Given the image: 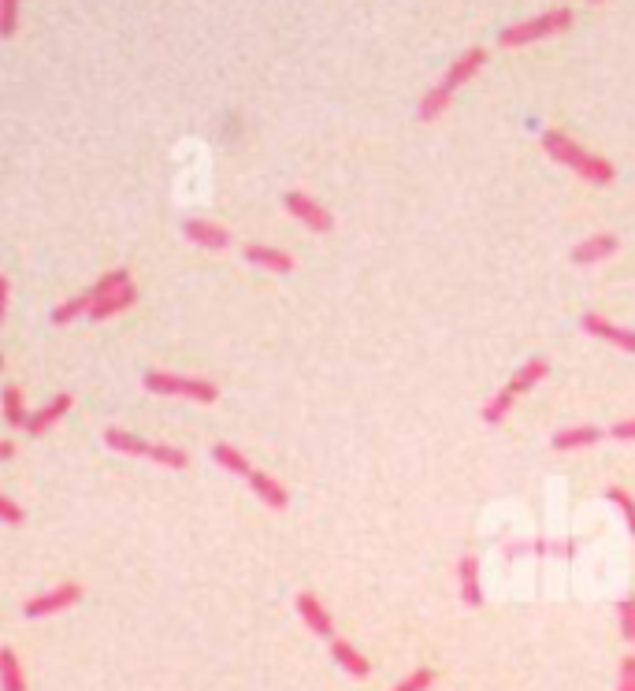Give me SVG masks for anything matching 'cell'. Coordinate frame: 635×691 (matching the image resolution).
Instances as JSON below:
<instances>
[{"label":"cell","instance_id":"e575fe53","mask_svg":"<svg viewBox=\"0 0 635 691\" xmlns=\"http://www.w3.org/2000/svg\"><path fill=\"white\" fill-rule=\"evenodd\" d=\"M0 372H4V357H0Z\"/></svg>","mask_w":635,"mask_h":691},{"label":"cell","instance_id":"ffe728a7","mask_svg":"<svg viewBox=\"0 0 635 691\" xmlns=\"http://www.w3.org/2000/svg\"><path fill=\"white\" fill-rule=\"evenodd\" d=\"M0 691H26V673L12 647H0Z\"/></svg>","mask_w":635,"mask_h":691},{"label":"cell","instance_id":"277c9868","mask_svg":"<svg viewBox=\"0 0 635 691\" xmlns=\"http://www.w3.org/2000/svg\"><path fill=\"white\" fill-rule=\"evenodd\" d=\"M576 12L572 8H546L543 15H532L524 23H513L498 34V45L502 49H520V45H532V41H543V38H554V34H565L572 27Z\"/></svg>","mask_w":635,"mask_h":691},{"label":"cell","instance_id":"7402d4cb","mask_svg":"<svg viewBox=\"0 0 635 691\" xmlns=\"http://www.w3.org/2000/svg\"><path fill=\"white\" fill-rule=\"evenodd\" d=\"M93 309V290H82V294H75L71 301H64V305H56L52 309V324H75L78 316H90Z\"/></svg>","mask_w":635,"mask_h":691},{"label":"cell","instance_id":"f1b7e54d","mask_svg":"<svg viewBox=\"0 0 635 691\" xmlns=\"http://www.w3.org/2000/svg\"><path fill=\"white\" fill-rule=\"evenodd\" d=\"M617 617H621V636L628 639V643H635V599L617 602Z\"/></svg>","mask_w":635,"mask_h":691},{"label":"cell","instance_id":"e0dca14e","mask_svg":"<svg viewBox=\"0 0 635 691\" xmlns=\"http://www.w3.org/2000/svg\"><path fill=\"white\" fill-rule=\"evenodd\" d=\"M134 301H138V287H134V283H127V287H119L116 294H108V298L93 301L90 320H112V316L127 313Z\"/></svg>","mask_w":635,"mask_h":691},{"label":"cell","instance_id":"484cf974","mask_svg":"<svg viewBox=\"0 0 635 691\" xmlns=\"http://www.w3.org/2000/svg\"><path fill=\"white\" fill-rule=\"evenodd\" d=\"M130 283V272L127 268H116V272H104L101 279H97V283H93V301L97 298H108V294H116L119 287H127Z\"/></svg>","mask_w":635,"mask_h":691},{"label":"cell","instance_id":"5bb4252c","mask_svg":"<svg viewBox=\"0 0 635 691\" xmlns=\"http://www.w3.org/2000/svg\"><path fill=\"white\" fill-rule=\"evenodd\" d=\"M242 253H246L249 264H257V268H264V272H275V275L294 272V257L283 253V249H275V246H257V242H253V246H246Z\"/></svg>","mask_w":635,"mask_h":691},{"label":"cell","instance_id":"9a60e30c","mask_svg":"<svg viewBox=\"0 0 635 691\" xmlns=\"http://www.w3.org/2000/svg\"><path fill=\"white\" fill-rule=\"evenodd\" d=\"M249 487H253V495L264 502L268 509H286L290 506V495H286V487L275 476H268V472H249Z\"/></svg>","mask_w":635,"mask_h":691},{"label":"cell","instance_id":"d590c367","mask_svg":"<svg viewBox=\"0 0 635 691\" xmlns=\"http://www.w3.org/2000/svg\"><path fill=\"white\" fill-rule=\"evenodd\" d=\"M591 4H602V0H591Z\"/></svg>","mask_w":635,"mask_h":691},{"label":"cell","instance_id":"8fae6325","mask_svg":"<svg viewBox=\"0 0 635 691\" xmlns=\"http://www.w3.org/2000/svg\"><path fill=\"white\" fill-rule=\"evenodd\" d=\"M613 253H617V238H613V235H591V238H584V242H576L569 257H572V264L587 268V264L610 261Z\"/></svg>","mask_w":635,"mask_h":691},{"label":"cell","instance_id":"8992f818","mask_svg":"<svg viewBox=\"0 0 635 691\" xmlns=\"http://www.w3.org/2000/svg\"><path fill=\"white\" fill-rule=\"evenodd\" d=\"M78 599H82V587L67 580V584H56L52 591H41V595H34V599H26L23 617H30V621L52 617V613H60V610H71Z\"/></svg>","mask_w":635,"mask_h":691},{"label":"cell","instance_id":"3957f363","mask_svg":"<svg viewBox=\"0 0 635 691\" xmlns=\"http://www.w3.org/2000/svg\"><path fill=\"white\" fill-rule=\"evenodd\" d=\"M104 446L116 450V454H130V457H145V461H156L164 469H186L190 465V454L179 450V446L168 443H149V439H138L134 431L123 428H104Z\"/></svg>","mask_w":635,"mask_h":691},{"label":"cell","instance_id":"83f0119b","mask_svg":"<svg viewBox=\"0 0 635 691\" xmlns=\"http://www.w3.org/2000/svg\"><path fill=\"white\" fill-rule=\"evenodd\" d=\"M431 684H435V669H428V665H424V669H413L405 680H398V684H394V691H428Z\"/></svg>","mask_w":635,"mask_h":691},{"label":"cell","instance_id":"ba28073f","mask_svg":"<svg viewBox=\"0 0 635 691\" xmlns=\"http://www.w3.org/2000/svg\"><path fill=\"white\" fill-rule=\"evenodd\" d=\"M580 327H584L587 335H595V339H602V342H610V346H617V350L635 353V327L613 324V320H606V316H598V313H584Z\"/></svg>","mask_w":635,"mask_h":691},{"label":"cell","instance_id":"1f68e13d","mask_svg":"<svg viewBox=\"0 0 635 691\" xmlns=\"http://www.w3.org/2000/svg\"><path fill=\"white\" fill-rule=\"evenodd\" d=\"M606 435H610V439H617V443H635V417L617 420V424H613Z\"/></svg>","mask_w":635,"mask_h":691},{"label":"cell","instance_id":"4dcf8cb0","mask_svg":"<svg viewBox=\"0 0 635 691\" xmlns=\"http://www.w3.org/2000/svg\"><path fill=\"white\" fill-rule=\"evenodd\" d=\"M617 691H635V654L621 658V673H617Z\"/></svg>","mask_w":635,"mask_h":691},{"label":"cell","instance_id":"ac0fdd59","mask_svg":"<svg viewBox=\"0 0 635 691\" xmlns=\"http://www.w3.org/2000/svg\"><path fill=\"white\" fill-rule=\"evenodd\" d=\"M546 376H550V361H546V357H532V361H524V365L513 372V379L506 383V391L524 394V391H532V387H539Z\"/></svg>","mask_w":635,"mask_h":691},{"label":"cell","instance_id":"30bf717a","mask_svg":"<svg viewBox=\"0 0 635 691\" xmlns=\"http://www.w3.org/2000/svg\"><path fill=\"white\" fill-rule=\"evenodd\" d=\"M298 617L309 625V632H316V636H324V639H335V621H331V613L324 610V602L316 599L312 591H301L298 595Z\"/></svg>","mask_w":635,"mask_h":691},{"label":"cell","instance_id":"603a6c76","mask_svg":"<svg viewBox=\"0 0 635 691\" xmlns=\"http://www.w3.org/2000/svg\"><path fill=\"white\" fill-rule=\"evenodd\" d=\"M0 405H4V424L8 428H26V402H23V391L15 387V383H8L4 387V394H0Z\"/></svg>","mask_w":635,"mask_h":691},{"label":"cell","instance_id":"9c48e42d","mask_svg":"<svg viewBox=\"0 0 635 691\" xmlns=\"http://www.w3.org/2000/svg\"><path fill=\"white\" fill-rule=\"evenodd\" d=\"M457 591H461V602L468 610H480L483 606V580H480V558L476 554H465L457 561Z\"/></svg>","mask_w":635,"mask_h":691},{"label":"cell","instance_id":"5b68a950","mask_svg":"<svg viewBox=\"0 0 635 691\" xmlns=\"http://www.w3.org/2000/svg\"><path fill=\"white\" fill-rule=\"evenodd\" d=\"M142 387L149 394H164V398H186V402H201L212 405L220 398V387L208 383V379H194V376H175V372H145Z\"/></svg>","mask_w":635,"mask_h":691},{"label":"cell","instance_id":"7a4b0ae2","mask_svg":"<svg viewBox=\"0 0 635 691\" xmlns=\"http://www.w3.org/2000/svg\"><path fill=\"white\" fill-rule=\"evenodd\" d=\"M543 149L546 157H554L561 164V168L576 171L580 179H587V183L595 186H610L613 179H617V168H613L606 157H595V153H587L584 145H576L569 138V134L561 131H543Z\"/></svg>","mask_w":635,"mask_h":691},{"label":"cell","instance_id":"52a82bcc","mask_svg":"<svg viewBox=\"0 0 635 691\" xmlns=\"http://www.w3.org/2000/svg\"><path fill=\"white\" fill-rule=\"evenodd\" d=\"M283 205L286 212L294 216L298 223H305L309 231H316V235H327L331 227H335V216L320 205V201H312L309 194H301V190H290V194H283Z\"/></svg>","mask_w":635,"mask_h":691},{"label":"cell","instance_id":"836d02e7","mask_svg":"<svg viewBox=\"0 0 635 691\" xmlns=\"http://www.w3.org/2000/svg\"><path fill=\"white\" fill-rule=\"evenodd\" d=\"M12 457H15V443L0 439V461H12Z\"/></svg>","mask_w":635,"mask_h":691},{"label":"cell","instance_id":"2e32d148","mask_svg":"<svg viewBox=\"0 0 635 691\" xmlns=\"http://www.w3.org/2000/svg\"><path fill=\"white\" fill-rule=\"evenodd\" d=\"M331 658L338 662V669H346L353 680H364L368 673H372V665H368V658H364L357 647H353L350 639H331Z\"/></svg>","mask_w":635,"mask_h":691},{"label":"cell","instance_id":"4316f807","mask_svg":"<svg viewBox=\"0 0 635 691\" xmlns=\"http://www.w3.org/2000/svg\"><path fill=\"white\" fill-rule=\"evenodd\" d=\"M19 8H23V0H0V38H15Z\"/></svg>","mask_w":635,"mask_h":691},{"label":"cell","instance_id":"44dd1931","mask_svg":"<svg viewBox=\"0 0 635 691\" xmlns=\"http://www.w3.org/2000/svg\"><path fill=\"white\" fill-rule=\"evenodd\" d=\"M212 461H216L220 469L234 472V476H246V480H249V472H253L249 457L242 454L238 446H231V443H216V446H212Z\"/></svg>","mask_w":635,"mask_h":691},{"label":"cell","instance_id":"cb8c5ba5","mask_svg":"<svg viewBox=\"0 0 635 691\" xmlns=\"http://www.w3.org/2000/svg\"><path fill=\"white\" fill-rule=\"evenodd\" d=\"M513 405H517V394L502 387V391L494 394V398H487V405L480 409L483 424H491V428H494V424H502V420H506L509 413H513Z\"/></svg>","mask_w":635,"mask_h":691},{"label":"cell","instance_id":"d6986e66","mask_svg":"<svg viewBox=\"0 0 635 691\" xmlns=\"http://www.w3.org/2000/svg\"><path fill=\"white\" fill-rule=\"evenodd\" d=\"M602 435H606V431L595 428V424H576V428H561L558 435H554V450H561V454H569V450H584V446H595Z\"/></svg>","mask_w":635,"mask_h":691},{"label":"cell","instance_id":"f546056e","mask_svg":"<svg viewBox=\"0 0 635 691\" xmlns=\"http://www.w3.org/2000/svg\"><path fill=\"white\" fill-rule=\"evenodd\" d=\"M0 521H4V524H12V528H19V524L26 521L23 506H15L12 498H4V495H0Z\"/></svg>","mask_w":635,"mask_h":691},{"label":"cell","instance_id":"4fadbf2b","mask_svg":"<svg viewBox=\"0 0 635 691\" xmlns=\"http://www.w3.org/2000/svg\"><path fill=\"white\" fill-rule=\"evenodd\" d=\"M71 402H75L71 394H56L52 402H45L38 413H30V417H26V435H45V431H52V424L64 417L67 409H71Z\"/></svg>","mask_w":635,"mask_h":691},{"label":"cell","instance_id":"6da1fadb","mask_svg":"<svg viewBox=\"0 0 635 691\" xmlns=\"http://www.w3.org/2000/svg\"><path fill=\"white\" fill-rule=\"evenodd\" d=\"M480 67H487V49L483 45H472V49H465V53L457 56L454 64L446 67V75H442L435 86H431L424 97H420V108H416V119H439L442 112H446V105H450V97H454L457 86H465Z\"/></svg>","mask_w":635,"mask_h":691},{"label":"cell","instance_id":"d6a6232c","mask_svg":"<svg viewBox=\"0 0 635 691\" xmlns=\"http://www.w3.org/2000/svg\"><path fill=\"white\" fill-rule=\"evenodd\" d=\"M8 294H12V283L0 275V324H4V313H8Z\"/></svg>","mask_w":635,"mask_h":691},{"label":"cell","instance_id":"7c38bea8","mask_svg":"<svg viewBox=\"0 0 635 691\" xmlns=\"http://www.w3.org/2000/svg\"><path fill=\"white\" fill-rule=\"evenodd\" d=\"M182 235L201 249H227L231 246L227 227H220V223H212V220H186L182 223Z\"/></svg>","mask_w":635,"mask_h":691},{"label":"cell","instance_id":"d4e9b609","mask_svg":"<svg viewBox=\"0 0 635 691\" xmlns=\"http://www.w3.org/2000/svg\"><path fill=\"white\" fill-rule=\"evenodd\" d=\"M606 502H613V506L621 509L624 528H628V535H635V498L624 487H606Z\"/></svg>","mask_w":635,"mask_h":691}]
</instances>
